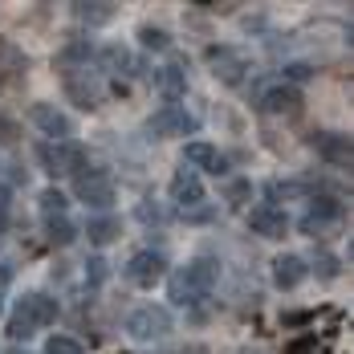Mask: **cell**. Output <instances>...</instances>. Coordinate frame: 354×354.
<instances>
[{
	"label": "cell",
	"instance_id": "9a60e30c",
	"mask_svg": "<svg viewBox=\"0 0 354 354\" xmlns=\"http://www.w3.org/2000/svg\"><path fill=\"white\" fill-rule=\"evenodd\" d=\"M183 159H187V163H192V167H200V171H224V159H220V151H216L212 142H187V147H183ZM200 171H196V176H200Z\"/></svg>",
	"mask_w": 354,
	"mask_h": 354
},
{
	"label": "cell",
	"instance_id": "d4e9b609",
	"mask_svg": "<svg viewBox=\"0 0 354 354\" xmlns=\"http://www.w3.org/2000/svg\"><path fill=\"white\" fill-rule=\"evenodd\" d=\"M29 334H33V326H29V318L12 314V322H8V338H12V342H21V338H29Z\"/></svg>",
	"mask_w": 354,
	"mask_h": 354
},
{
	"label": "cell",
	"instance_id": "8992f818",
	"mask_svg": "<svg viewBox=\"0 0 354 354\" xmlns=\"http://www.w3.org/2000/svg\"><path fill=\"white\" fill-rule=\"evenodd\" d=\"M248 228L257 232V236H265V241H281L285 232H289V216L281 208H273V204H257L252 212H248Z\"/></svg>",
	"mask_w": 354,
	"mask_h": 354
},
{
	"label": "cell",
	"instance_id": "836d02e7",
	"mask_svg": "<svg viewBox=\"0 0 354 354\" xmlns=\"http://www.w3.org/2000/svg\"><path fill=\"white\" fill-rule=\"evenodd\" d=\"M241 354H265V351H241Z\"/></svg>",
	"mask_w": 354,
	"mask_h": 354
},
{
	"label": "cell",
	"instance_id": "9c48e42d",
	"mask_svg": "<svg viewBox=\"0 0 354 354\" xmlns=\"http://www.w3.org/2000/svg\"><path fill=\"white\" fill-rule=\"evenodd\" d=\"M37 159H41V167L49 176H70V171H77V151H73L70 142H41L37 147Z\"/></svg>",
	"mask_w": 354,
	"mask_h": 354
},
{
	"label": "cell",
	"instance_id": "5b68a950",
	"mask_svg": "<svg viewBox=\"0 0 354 354\" xmlns=\"http://www.w3.org/2000/svg\"><path fill=\"white\" fill-rule=\"evenodd\" d=\"M73 196H77L82 204H94V208H110V204H114V179L102 176V171L77 176V183H73Z\"/></svg>",
	"mask_w": 354,
	"mask_h": 354
},
{
	"label": "cell",
	"instance_id": "d6986e66",
	"mask_svg": "<svg viewBox=\"0 0 354 354\" xmlns=\"http://www.w3.org/2000/svg\"><path fill=\"white\" fill-rule=\"evenodd\" d=\"M73 17L77 21H90V25H106L110 17H114V4H86V0H77L73 4Z\"/></svg>",
	"mask_w": 354,
	"mask_h": 354
},
{
	"label": "cell",
	"instance_id": "ba28073f",
	"mask_svg": "<svg viewBox=\"0 0 354 354\" xmlns=\"http://www.w3.org/2000/svg\"><path fill=\"white\" fill-rule=\"evenodd\" d=\"M208 70H212L224 86H236L248 73V62H245V53H236V49H208Z\"/></svg>",
	"mask_w": 354,
	"mask_h": 354
},
{
	"label": "cell",
	"instance_id": "484cf974",
	"mask_svg": "<svg viewBox=\"0 0 354 354\" xmlns=\"http://www.w3.org/2000/svg\"><path fill=\"white\" fill-rule=\"evenodd\" d=\"M86 281H90V285H102V281H106V261H102V257H94V261L86 265Z\"/></svg>",
	"mask_w": 354,
	"mask_h": 354
},
{
	"label": "cell",
	"instance_id": "ffe728a7",
	"mask_svg": "<svg viewBox=\"0 0 354 354\" xmlns=\"http://www.w3.org/2000/svg\"><path fill=\"white\" fill-rule=\"evenodd\" d=\"M45 232H49L53 245H70L73 236H77V228H73L70 216H49V220H45Z\"/></svg>",
	"mask_w": 354,
	"mask_h": 354
},
{
	"label": "cell",
	"instance_id": "6da1fadb",
	"mask_svg": "<svg viewBox=\"0 0 354 354\" xmlns=\"http://www.w3.org/2000/svg\"><path fill=\"white\" fill-rule=\"evenodd\" d=\"M216 281H220V265L212 257H196V261H187L183 269H176L167 277V293H171L176 306H196L216 289Z\"/></svg>",
	"mask_w": 354,
	"mask_h": 354
},
{
	"label": "cell",
	"instance_id": "30bf717a",
	"mask_svg": "<svg viewBox=\"0 0 354 354\" xmlns=\"http://www.w3.org/2000/svg\"><path fill=\"white\" fill-rule=\"evenodd\" d=\"M261 110L265 114H297L301 110V90L289 86V82H277V86L261 90Z\"/></svg>",
	"mask_w": 354,
	"mask_h": 354
},
{
	"label": "cell",
	"instance_id": "83f0119b",
	"mask_svg": "<svg viewBox=\"0 0 354 354\" xmlns=\"http://www.w3.org/2000/svg\"><path fill=\"white\" fill-rule=\"evenodd\" d=\"M139 220H142V224H163L167 212H163V208H151V200H142V204H139Z\"/></svg>",
	"mask_w": 354,
	"mask_h": 354
},
{
	"label": "cell",
	"instance_id": "f1b7e54d",
	"mask_svg": "<svg viewBox=\"0 0 354 354\" xmlns=\"http://www.w3.org/2000/svg\"><path fill=\"white\" fill-rule=\"evenodd\" d=\"M285 354H318V338H301V342H293Z\"/></svg>",
	"mask_w": 354,
	"mask_h": 354
},
{
	"label": "cell",
	"instance_id": "603a6c76",
	"mask_svg": "<svg viewBox=\"0 0 354 354\" xmlns=\"http://www.w3.org/2000/svg\"><path fill=\"white\" fill-rule=\"evenodd\" d=\"M45 354H86V351H82V342H73L70 334H49Z\"/></svg>",
	"mask_w": 354,
	"mask_h": 354
},
{
	"label": "cell",
	"instance_id": "4316f807",
	"mask_svg": "<svg viewBox=\"0 0 354 354\" xmlns=\"http://www.w3.org/2000/svg\"><path fill=\"white\" fill-rule=\"evenodd\" d=\"M314 265H318V273L326 277V281H334V277H338V257H330V252H322V257L314 261Z\"/></svg>",
	"mask_w": 354,
	"mask_h": 354
},
{
	"label": "cell",
	"instance_id": "e0dca14e",
	"mask_svg": "<svg viewBox=\"0 0 354 354\" xmlns=\"http://www.w3.org/2000/svg\"><path fill=\"white\" fill-rule=\"evenodd\" d=\"M118 232H122V224H118L114 216H90V220H86V236H90L94 245H110V241H118Z\"/></svg>",
	"mask_w": 354,
	"mask_h": 354
},
{
	"label": "cell",
	"instance_id": "cb8c5ba5",
	"mask_svg": "<svg viewBox=\"0 0 354 354\" xmlns=\"http://www.w3.org/2000/svg\"><path fill=\"white\" fill-rule=\"evenodd\" d=\"M306 187L301 183H269V200H273V208L281 204V200H293V196H301Z\"/></svg>",
	"mask_w": 354,
	"mask_h": 354
},
{
	"label": "cell",
	"instance_id": "5bb4252c",
	"mask_svg": "<svg viewBox=\"0 0 354 354\" xmlns=\"http://www.w3.org/2000/svg\"><path fill=\"white\" fill-rule=\"evenodd\" d=\"M314 151H318L322 159L338 163V167H351V159H354L351 139H346V135H314Z\"/></svg>",
	"mask_w": 354,
	"mask_h": 354
},
{
	"label": "cell",
	"instance_id": "4dcf8cb0",
	"mask_svg": "<svg viewBox=\"0 0 354 354\" xmlns=\"http://www.w3.org/2000/svg\"><path fill=\"white\" fill-rule=\"evenodd\" d=\"M4 220H8V187H0V228H4Z\"/></svg>",
	"mask_w": 354,
	"mask_h": 354
},
{
	"label": "cell",
	"instance_id": "8fae6325",
	"mask_svg": "<svg viewBox=\"0 0 354 354\" xmlns=\"http://www.w3.org/2000/svg\"><path fill=\"white\" fill-rule=\"evenodd\" d=\"M17 314H21V318H29V326L37 330V326H53L62 310H57V301H53L49 293H25V297H21V306H17Z\"/></svg>",
	"mask_w": 354,
	"mask_h": 354
},
{
	"label": "cell",
	"instance_id": "f546056e",
	"mask_svg": "<svg viewBox=\"0 0 354 354\" xmlns=\"http://www.w3.org/2000/svg\"><path fill=\"white\" fill-rule=\"evenodd\" d=\"M285 77H293V82H306V77H310V66H289V70H285Z\"/></svg>",
	"mask_w": 354,
	"mask_h": 354
},
{
	"label": "cell",
	"instance_id": "1f68e13d",
	"mask_svg": "<svg viewBox=\"0 0 354 354\" xmlns=\"http://www.w3.org/2000/svg\"><path fill=\"white\" fill-rule=\"evenodd\" d=\"M4 285H8V269H4V265H0V289H4Z\"/></svg>",
	"mask_w": 354,
	"mask_h": 354
},
{
	"label": "cell",
	"instance_id": "7c38bea8",
	"mask_svg": "<svg viewBox=\"0 0 354 354\" xmlns=\"http://www.w3.org/2000/svg\"><path fill=\"white\" fill-rule=\"evenodd\" d=\"M171 200H176L183 212H192L196 204H204V179L196 171H176L171 179Z\"/></svg>",
	"mask_w": 354,
	"mask_h": 354
},
{
	"label": "cell",
	"instance_id": "4fadbf2b",
	"mask_svg": "<svg viewBox=\"0 0 354 354\" xmlns=\"http://www.w3.org/2000/svg\"><path fill=\"white\" fill-rule=\"evenodd\" d=\"M306 277H310V269H306V261H301L297 252H285V257L273 261V285L285 289V293H289V289H297Z\"/></svg>",
	"mask_w": 354,
	"mask_h": 354
},
{
	"label": "cell",
	"instance_id": "52a82bcc",
	"mask_svg": "<svg viewBox=\"0 0 354 354\" xmlns=\"http://www.w3.org/2000/svg\"><path fill=\"white\" fill-rule=\"evenodd\" d=\"M29 118H33L37 127L49 135V142H66L73 135V122H70V114H62L57 106H49V102H37L33 110H29Z\"/></svg>",
	"mask_w": 354,
	"mask_h": 354
},
{
	"label": "cell",
	"instance_id": "e575fe53",
	"mask_svg": "<svg viewBox=\"0 0 354 354\" xmlns=\"http://www.w3.org/2000/svg\"><path fill=\"white\" fill-rule=\"evenodd\" d=\"M0 314H4V301H0Z\"/></svg>",
	"mask_w": 354,
	"mask_h": 354
},
{
	"label": "cell",
	"instance_id": "277c9868",
	"mask_svg": "<svg viewBox=\"0 0 354 354\" xmlns=\"http://www.w3.org/2000/svg\"><path fill=\"white\" fill-rule=\"evenodd\" d=\"M127 277H131V285H139V289H155V285L167 277V261L155 248H142V252H135L127 261Z\"/></svg>",
	"mask_w": 354,
	"mask_h": 354
},
{
	"label": "cell",
	"instance_id": "7402d4cb",
	"mask_svg": "<svg viewBox=\"0 0 354 354\" xmlns=\"http://www.w3.org/2000/svg\"><path fill=\"white\" fill-rule=\"evenodd\" d=\"M139 41H142V49H167V45H171L167 29H159V25H142Z\"/></svg>",
	"mask_w": 354,
	"mask_h": 354
},
{
	"label": "cell",
	"instance_id": "2e32d148",
	"mask_svg": "<svg viewBox=\"0 0 354 354\" xmlns=\"http://www.w3.org/2000/svg\"><path fill=\"white\" fill-rule=\"evenodd\" d=\"M338 216H342V204H338L334 196H322V200H314V212L301 220V228H306V232H318L326 220H338Z\"/></svg>",
	"mask_w": 354,
	"mask_h": 354
},
{
	"label": "cell",
	"instance_id": "d6a6232c",
	"mask_svg": "<svg viewBox=\"0 0 354 354\" xmlns=\"http://www.w3.org/2000/svg\"><path fill=\"white\" fill-rule=\"evenodd\" d=\"M4 354H29V351H21V346H12V351H4Z\"/></svg>",
	"mask_w": 354,
	"mask_h": 354
},
{
	"label": "cell",
	"instance_id": "3957f363",
	"mask_svg": "<svg viewBox=\"0 0 354 354\" xmlns=\"http://www.w3.org/2000/svg\"><path fill=\"white\" fill-rule=\"evenodd\" d=\"M127 334L135 342H159V338L171 334V314L163 306H142V310H135L127 318Z\"/></svg>",
	"mask_w": 354,
	"mask_h": 354
},
{
	"label": "cell",
	"instance_id": "ac0fdd59",
	"mask_svg": "<svg viewBox=\"0 0 354 354\" xmlns=\"http://www.w3.org/2000/svg\"><path fill=\"white\" fill-rule=\"evenodd\" d=\"M155 86H159V94L163 98H183V90H187V73H183V66H167V70H159V77H155Z\"/></svg>",
	"mask_w": 354,
	"mask_h": 354
},
{
	"label": "cell",
	"instance_id": "7a4b0ae2",
	"mask_svg": "<svg viewBox=\"0 0 354 354\" xmlns=\"http://www.w3.org/2000/svg\"><path fill=\"white\" fill-rule=\"evenodd\" d=\"M159 139H187V135H196L200 131V118L192 114L187 106H159L155 114H151V122H147Z\"/></svg>",
	"mask_w": 354,
	"mask_h": 354
},
{
	"label": "cell",
	"instance_id": "44dd1931",
	"mask_svg": "<svg viewBox=\"0 0 354 354\" xmlns=\"http://www.w3.org/2000/svg\"><path fill=\"white\" fill-rule=\"evenodd\" d=\"M41 208H45V216H66L70 200H66V192H57V187H45V192H41Z\"/></svg>",
	"mask_w": 354,
	"mask_h": 354
}]
</instances>
